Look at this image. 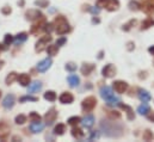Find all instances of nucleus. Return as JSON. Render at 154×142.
Masks as SVG:
<instances>
[{"label":"nucleus","mask_w":154,"mask_h":142,"mask_svg":"<svg viewBox=\"0 0 154 142\" xmlns=\"http://www.w3.org/2000/svg\"><path fill=\"white\" fill-rule=\"evenodd\" d=\"M55 27H56L55 31L57 32V35H64L71 30V28L68 25V22L62 16H59L55 18Z\"/></svg>","instance_id":"obj_1"},{"label":"nucleus","mask_w":154,"mask_h":142,"mask_svg":"<svg viewBox=\"0 0 154 142\" xmlns=\"http://www.w3.org/2000/svg\"><path fill=\"white\" fill-rule=\"evenodd\" d=\"M97 7H104L107 11H116L120 7L118 0H97Z\"/></svg>","instance_id":"obj_2"},{"label":"nucleus","mask_w":154,"mask_h":142,"mask_svg":"<svg viewBox=\"0 0 154 142\" xmlns=\"http://www.w3.org/2000/svg\"><path fill=\"white\" fill-rule=\"evenodd\" d=\"M96 104H97V99H96L95 97H87V98H85V99L82 100L81 106H82V110H84V111L89 112V111H92V110L95 109Z\"/></svg>","instance_id":"obj_3"},{"label":"nucleus","mask_w":154,"mask_h":142,"mask_svg":"<svg viewBox=\"0 0 154 142\" xmlns=\"http://www.w3.org/2000/svg\"><path fill=\"white\" fill-rule=\"evenodd\" d=\"M52 42V36H43L41 39H38V42L36 43V47H35V50L37 53H41L46 49V47L48 45V43Z\"/></svg>","instance_id":"obj_4"},{"label":"nucleus","mask_w":154,"mask_h":142,"mask_svg":"<svg viewBox=\"0 0 154 142\" xmlns=\"http://www.w3.org/2000/svg\"><path fill=\"white\" fill-rule=\"evenodd\" d=\"M141 9L145 13L147 14H153L154 13V0H146L142 3Z\"/></svg>","instance_id":"obj_5"},{"label":"nucleus","mask_w":154,"mask_h":142,"mask_svg":"<svg viewBox=\"0 0 154 142\" xmlns=\"http://www.w3.org/2000/svg\"><path fill=\"white\" fill-rule=\"evenodd\" d=\"M52 59L50 57H47L44 59L43 61H41L38 65H37V70H39V72H46V70H48L52 66Z\"/></svg>","instance_id":"obj_6"},{"label":"nucleus","mask_w":154,"mask_h":142,"mask_svg":"<svg viewBox=\"0 0 154 142\" xmlns=\"http://www.w3.org/2000/svg\"><path fill=\"white\" fill-rule=\"evenodd\" d=\"M56 117H57V112H56V110H55V109H50V110L46 113V116H44V120H46L47 124H48V126H50V124H53V123L55 122Z\"/></svg>","instance_id":"obj_7"},{"label":"nucleus","mask_w":154,"mask_h":142,"mask_svg":"<svg viewBox=\"0 0 154 142\" xmlns=\"http://www.w3.org/2000/svg\"><path fill=\"white\" fill-rule=\"evenodd\" d=\"M102 73L105 78H112L115 74H116V68L112 66V65H106L103 70H102Z\"/></svg>","instance_id":"obj_8"},{"label":"nucleus","mask_w":154,"mask_h":142,"mask_svg":"<svg viewBox=\"0 0 154 142\" xmlns=\"http://www.w3.org/2000/svg\"><path fill=\"white\" fill-rule=\"evenodd\" d=\"M13 105H14V96L13 94H7L3 100V106L6 110H10V109L13 108Z\"/></svg>","instance_id":"obj_9"},{"label":"nucleus","mask_w":154,"mask_h":142,"mask_svg":"<svg viewBox=\"0 0 154 142\" xmlns=\"http://www.w3.org/2000/svg\"><path fill=\"white\" fill-rule=\"evenodd\" d=\"M114 88H115V91H116L117 93H124V92L128 90V84L124 82V81L118 80V81H115V82H114Z\"/></svg>","instance_id":"obj_10"},{"label":"nucleus","mask_w":154,"mask_h":142,"mask_svg":"<svg viewBox=\"0 0 154 142\" xmlns=\"http://www.w3.org/2000/svg\"><path fill=\"white\" fill-rule=\"evenodd\" d=\"M73 100H74V97L69 92H64L60 96V102L62 104H71V103H73Z\"/></svg>","instance_id":"obj_11"},{"label":"nucleus","mask_w":154,"mask_h":142,"mask_svg":"<svg viewBox=\"0 0 154 142\" xmlns=\"http://www.w3.org/2000/svg\"><path fill=\"white\" fill-rule=\"evenodd\" d=\"M43 128H44V124L41 123L39 121H34V122L30 124V130H31L32 133H35V134L41 133V131L43 130Z\"/></svg>","instance_id":"obj_12"},{"label":"nucleus","mask_w":154,"mask_h":142,"mask_svg":"<svg viewBox=\"0 0 154 142\" xmlns=\"http://www.w3.org/2000/svg\"><path fill=\"white\" fill-rule=\"evenodd\" d=\"M100 96H102L103 99H107V98H110L111 96H114L111 87H109V86L102 87V88H100Z\"/></svg>","instance_id":"obj_13"},{"label":"nucleus","mask_w":154,"mask_h":142,"mask_svg":"<svg viewBox=\"0 0 154 142\" xmlns=\"http://www.w3.org/2000/svg\"><path fill=\"white\" fill-rule=\"evenodd\" d=\"M9 134H10V127L4 122H0V138H5Z\"/></svg>","instance_id":"obj_14"},{"label":"nucleus","mask_w":154,"mask_h":142,"mask_svg":"<svg viewBox=\"0 0 154 142\" xmlns=\"http://www.w3.org/2000/svg\"><path fill=\"white\" fill-rule=\"evenodd\" d=\"M81 124H82L85 128H91V127L95 124V117H93L92 115L86 116V117L84 118V120H82Z\"/></svg>","instance_id":"obj_15"},{"label":"nucleus","mask_w":154,"mask_h":142,"mask_svg":"<svg viewBox=\"0 0 154 142\" xmlns=\"http://www.w3.org/2000/svg\"><path fill=\"white\" fill-rule=\"evenodd\" d=\"M17 80H18V82H19L21 86H28V85L30 84V77H29L28 74H25V73L20 74L19 77H17Z\"/></svg>","instance_id":"obj_16"},{"label":"nucleus","mask_w":154,"mask_h":142,"mask_svg":"<svg viewBox=\"0 0 154 142\" xmlns=\"http://www.w3.org/2000/svg\"><path fill=\"white\" fill-rule=\"evenodd\" d=\"M42 88V84L39 81H34L32 84H30L29 88H28V93H35V92H38L41 91Z\"/></svg>","instance_id":"obj_17"},{"label":"nucleus","mask_w":154,"mask_h":142,"mask_svg":"<svg viewBox=\"0 0 154 142\" xmlns=\"http://www.w3.org/2000/svg\"><path fill=\"white\" fill-rule=\"evenodd\" d=\"M139 98H140L141 102L147 103V102L150 100V94L146 90H139Z\"/></svg>","instance_id":"obj_18"},{"label":"nucleus","mask_w":154,"mask_h":142,"mask_svg":"<svg viewBox=\"0 0 154 142\" xmlns=\"http://www.w3.org/2000/svg\"><path fill=\"white\" fill-rule=\"evenodd\" d=\"M122 109H124L125 111H127V116H128V120H134L135 118V116H134V112H133V109H131L130 106H128V105H124V104H122L121 102H120V104H118Z\"/></svg>","instance_id":"obj_19"},{"label":"nucleus","mask_w":154,"mask_h":142,"mask_svg":"<svg viewBox=\"0 0 154 142\" xmlns=\"http://www.w3.org/2000/svg\"><path fill=\"white\" fill-rule=\"evenodd\" d=\"M67 80H68V82H69L71 87H77V86L79 85V82H80V79H79V77H77L75 74H72V75H69V77L67 78Z\"/></svg>","instance_id":"obj_20"},{"label":"nucleus","mask_w":154,"mask_h":142,"mask_svg":"<svg viewBox=\"0 0 154 142\" xmlns=\"http://www.w3.org/2000/svg\"><path fill=\"white\" fill-rule=\"evenodd\" d=\"M95 69V66L93 65H82V67H81V73L84 74V75H90L91 74V72Z\"/></svg>","instance_id":"obj_21"},{"label":"nucleus","mask_w":154,"mask_h":142,"mask_svg":"<svg viewBox=\"0 0 154 142\" xmlns=\"http://www.w3.org/2000/svg\"><path fill=\"white\" fill-rule=\"evenodd\" d=\"M27 18L28 19H38V18H42V13L38 11H35V10H31V11L27 12Z\"/></svg>","instance_id":"obj_22"},{"label":"nucleus","mask_w":154,"mask_h":142,"mask_svg":"<svg viewBox=\"0 0 154 142\" xmlns=\"http://www.w3.org/2000/svg\"><path fill=\"white\" fill-rule=\"evenodd\" d=\"M105 100H106V104H107L109 106H116V105L120 104V99H118L117 97H115V96H111L110 98H107V99H105Z\"/></svg>","instance_id":"obj_23"},{"label":"nucleus","mask_w":154,"mask_h":142,"mask_svg":"<svg viewBox=\"0 0 154 142\" xmlns=\"http://www.w3.org/2000/svg\"><path fill=\"white\" fill-rule=\"evenodd\" d=\"M44 99H47L49 102H55L56 100V93L54 91H47L44 93Z\"/></svg>","instance_id":"obj_24"},{"label":"nucleus","mask_w":154,"mask_h":142,"mask_svg":"<svg viewBox=\"0 0 154 142\" xmlns=\"http://www.w3.org/2000/svg\"><path fill=\"white\" fill-rule=\"evenodd\" d=\"M27 39H28V35H27L25 32H21V34H18V35L16 36L14 42H16L17 44H19V43H23V42H25Z\"/></svg>","instance_id":"obj_25"},{"label":"nucleus","mask_w":154,"mask_h":142,"mask_svg":"<svg viewBox=\"0 0 154 142\" xmlns=\"http://www.w3.org/2000/svg\"><path fill=\"white\" fill-rule=\"evenodd\" d=\"M42 25H44V20H43V19L41 18V20H39L38 23H36V24L32 25V28H31V32H32V34H36L37 31H39V30L42 29V28H41Z\"/></svg>","instance_id":"obj_26"},{"label":"nucleus","mask_w":154,"mask_h":142,"mask_svg":"<svg viewBox=\"0 0 154 142\" xmlns=\"http://www.w3.org/2000/svg\"><path fill=\"white\" fill-rule=\"evenodd\" d=\"M72 136L75 137V138H78V140H80V138L84 137V131L81 129H79V128H74L72 130Z\"/></svg>","instance_id":"obj_27"},{"label":"nucleus","mask_w":154,"mask_h":142,"mask_svg":"<svg viewBox=\"0 0 154 142\" xmlns=\"http://www.w3.org/2000/svg\"><path fill=\"white\" fill-rule=\"evenodd\" d=\"M47 52H48L49 55L55 56V55H57V53H59V47H57V45H49L48 48H47Z\"/></svg>","instance_id":"obj_28"},{"label":"nucleus","mask_w":154,"mask_h":142,"mask_svg":"<svg viewBox=\"0 0 154 142\" xmlns=\"http://www.w3.org/2000/svg\"><path fill=\"white\" fill-rule=\"evenodd\" d=\"M149 111H150V109H149V106H148L147 104L140 105V106L138 108V112H139L140 115H147Z\"/></svg>","instance_id":"obj_29"},{"label":"nucleus","mask_w":154,"mask_h":142,"mask_svg":"<svg viewBox=\"0 0 154 142\" xmlns=\"http://www.w3.org/2000/svg\"><path fill=\"white\" fill-rule=\"evenodd\" d=\"M16 79H17V73H16V72L10 73V74L6 77V85H11Z\"/></svg>","instance_id":"obj_30"},{"label":"nucleus","mask_w":154,"mask_h":142,"mask_svg":"<svg viewBox=\"0 0 154 142\" xmlns=\"http://www.w3.org/2000/svg\"><path fill=\"white\" fill-rule=\"evenodd\" d=\"M64 129H66V127H64V124H57L56 127H55V129H54V133L56 134V135H63V133H64Z\"/></svg>","instance_id":"obj_31"},{"label":"nucleus","mask_w":154,"mask_h":142,"mask_svg":"<svg viewBox=\"0 0 154 142\" xmlns=\"http://www.w3.org/2000/svg\"><path fill=\"white\" fill-rule=\"evenodd\" d=\"M154 25V20L153 19H146L145 22H142V30L143 29H148V28H150V27H153Z\"/></svg>","instance_id":"obj_32"},{"label":"nucleus","mask_w":154,"mask_h":142,"mask_svg":"<svg viewBox=\"0 0 154 142\" xmlns=\"http://www.w3.org/2000/svg\"><path fill=\"white\" fill-rule=\"evenodd\" d=\"M81 120H80V117H78V116H74V117H71V118H68V124H71V126H75V124H78L79 122H80Z\"/></svg>","instance_id":"obj_33"},{"label":"nucleus","mask_w":154,"mask_h":142,"mask_svg":"<svg viewBox=\"0 0 154 142\" xmlns=\"http://www.w3.org/2000/svg\"><path fill=\"white\" fill-rule=\"evenodd\" d=\"M27 122V117L24 115H18L16 117V123L17 124H24Z\"/></svg>","instance_id":"obj_34"},{"label":"nucleus","mask_w":154,"mask_h":142,"mask_svg":"<svg viewBox=\"0 0 154 142\" xmlns=\"http://www.w3.org/2000/svg\"><path fill=\"white\" fill-rule=\"evenodd\" d=\"M35 4L37 6H39V7H47L49 5V1H48V0H36Z\"/></svg>","instance_id":"obj_35"},{"label":"nucleus","mask_w":154,"mask_h":142,"mask_svg":"<svg viewBox=\"0 0 154 142\" xmlns=\"http://www.w3.org/2000/svg\"><path fill=\"white\" fill-rule=\"evenodd\" d=\"M12 42H13V36H12V35H10V34L5 35V38H4V43H5L6 45H10V44H11Z\"/></svg>","instance_id":"obj_36"},{"label":"nucleus","mask_w":154,"mask_h":142,"mask_svg":"<svg viewBox=\"0 0 154 142\" xmlns=\"http://www.w3.org/2000/svg\"><path fill=\"white\" fill-rule=\"evenodd\" d=\"M152 138H153L152 131H150V130H146V131L143 133V140H145V141H150Z\"/></svg>","instance_id":"obj_37"},{"label":"nucleus","mask_w":154,"mask_h":142,"mask_svg":"<svg viewBox=\"0 0 154 142\" xmlns=\"http://www.w3.org/2000/svg\"><path fill=\"white\" fill-rule=\"evenodd\" d=\"M27 100H29V102H37L38 98L31 97V96H25V97H21V98H20V102H27Z\"/></svg>","instance_id":"obj_38"},{"label":"nucleus","mask_w":154,"mask_h":142,"mask_svg":"<svg viewBox=\"0 0 154 142\" xmlns=\"http://www.w3.org/2000/svg\"><path fill=\"white\" fill-rule=\"evenodd\" d=\"M129 7H130L131 11H138L140 6H139V4H138L136 1H130V3H129Z\"/></svg>","instance_id":"obj_39"},{"label":"nucleus","mask_w":154,"mask_h":142,"mask_svg":"<svg viewBox=\"0 0 154 142\" xmlns=\"http://www.w3.org/2000/svg\"><path fill=\"white\" fill-rule=\"evenodd\" d=\"M66 69H67V70H69V72H74V70L77 69V65H74V63L69 62V63H67V65H66Z\"/></svg>","instance_id":"obj_40"},{"label":"nucleus","mask_w":154,"mask_h":142,"mask_svg":"<svg viewBox=\"0 0 154 142\" xmlns=\"http://www.w3.org/2000/svg\"><path fill=\"white\" fill-rule=\"evenodd\" d=\"M29 117L31 118L32 121H39V120H41V116H39L38 113H36V112H31Z\"/></svg>","instance_id":"obj_41"},{"label":"nucleus","mask_w":154,"mask_h":142,"mask_svg":"<svg viewBox=\"0 0 154 142\" xmlns=\"http://www.w3.org/2000/svg\"><path fill=\"white\" fill-rule=\"evenodd\" d=\"M66 41H67V39H66L64 37H62V38H60V39H57V41H56V45H57V47L63 45V44L66 43Z\"/></svg>","instance_id":"obj_42"},{"label":"nucleus","mask_w":154,"mask_h":142,"mask_svg":"<svg viewBox=\"0 0 154 142\" xmlns=\"http://www.w3.org/2000/svg\"><path fill=\"white\" fill-rule=\"evenodd\" d=\"M44 27H46V28H44V30H46L47 32H50V31L53 30V24H50V23H48V24H46Z\"/></svg>","instance_id":"obj_43"},{"label":"nucleus","mask_w":154,"mask_h":142,"mask_svg":"<svg viewBox=\"0 0 154 142\" xmlns=\"http://www.w3.org/2000/svg\"><path fill=\"white\" fill-rule=\"evenodd\" d=\"M1 12H3L4 14H10V13L12 12V10H11L10 7H7V6H6V7H4V9L1 10Z\"/></svg>","instance_id":"obj_44"},{"label":"nucleus","mask_w":154,"mask_h":142,"mask_svg":"<svg viewBox=\"0 0 154 142\" xmlns=\"http://www.w3.org/2000/svg\"><path fill=\"white\" fill-rule=\"evenodd\" d=\"M99 137V133L98 131H93L90 136V140H95V138H98Z\"/></svg>","instance_id":"obj_45"},{"label":"nucleus","mask_w":154,"mask_h":142,"mask_svg":"<svg viewBox=\"0 0 154 142\" xmlns=\"http://www.w3.org/2000/svg\"><path fill=\"white\" fill-rule=\"evenodd\" d=\"M147 117H148L149 121H153V122H154V112H150V111H149V112L147 113Z\"/></svg>","instance_id":"obj_46"},{"label":"nucleus","mask_w":154,"mask_h":142,"mask_svg":"<svg viewBox=\"0 0 154 142\" xmlns=\"http://www.w3.org/2000/svg\"><path fill=\"white\" fill-rule=\"evenodd\" d=\"M90 10H91V12H92V13H95V14L99 13V9H95V7H92V9H90Z\"/></svg>","instance_id":"obj_47"},{"label":"nucleus","mask_w":154,"mask_h":142,"mask_svg":"<svg viewBox=\"0 0 154 142\" xmlns=\"http://www.w3.org/2000/svg\"><path fill=\"white\" fill-rule=\"evenodd\" d=\"M148 52H149L150 54H153V55H154V45H153V47H150V48L148 49Z\"/></svg>","instance_id":"obj_48"},{"label":"nucleus","mask_w":154,"mask_h":142,"mask_svg":"<svg viewBox=\"0 0 154 142\" xmlns=\"http://www.w3.org/2000/svg\"><path fill=\"white\" fill-rule=\"evenodd\" d=\"M3 65H4V61H0V69L3 68Z\"/></svg>","instance_id":"obj_49"},{"label":"nucleus","mask_w":154,"mask_h":142,"mask_svg":"<svg viewBox=\"0 0 154 142\" xmlns=\"http://www.w3.org/2000/svg\"><path fill=\"white\" fill-rule=\"evenodd\" d=\"M4 49H5V48H4V47H3L1 44H0V50H4Z\"/></svg>","instance_id":"obj_50"},{"label":"nucleus","mask_w":154,"mask_h":142,"mask_svg":"<svg viewBox=\"0 0 154 142\" xmlns=\"http://www.w3.org/2000/svg\"><path fill=\"white\" fill-rule=\"evenodd\" d=\"M0 96H1V91H0Z\"/></svg>","instance_id":"obj_51"}]
</instances>
